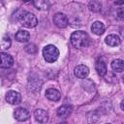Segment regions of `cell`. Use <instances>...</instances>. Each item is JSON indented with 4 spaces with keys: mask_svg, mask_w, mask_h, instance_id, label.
Returning <instances> with one entry per match:
<instances>
[{
    "mask_svg": "<svg viewBox=\"0 0 124 124\" xmlns=\"http://www.w3.org/2000/svg\"><path fill=\"white\" fill-rule=\"evenodd\" d=\"M70 41H71V44L73 45V46H75L76 48H81V47L88 46L89 36L86 32L78 30V31H75L72 33Z\"/></svg>",
    "mask_w": 124,
    "mask_h": 124,
    "instance_id": "6da1fadb",
    "label": "cell"
},
{
    "mask_svg": "<svg viewBox=\"0 0 124 124\" xmlns=\"http://www.w3.org/2000/svg\"><path fill=\"white\" fill-rule=\"evenodd\" d=\"M43 56L48 63L55 62L59 57V50L53 45H47L43 48Z\"/></svg>",
    "mask_w": 124,
    "mask_h": 124,
    "instance_id": "7a4b0ae2",
    "label": "cell"
},
{
    "mask_svg": "<svg viewBox=\"0 0 124 124\" xmlns=\"http://www.w3.org/2000/svg\"><path fill=\"white\" fill-rule=\"evenodd\" d=\"M19 22L24 27L33 28L38 24V19L34 14L29 13V12H25L23 14V16H21V18L19 19Z\"/></svg>",
    "mask_w": 124,
    "mask_h": 124,
    "instance_id": "3957f363",
    "label": "cell"
},
{
    "mask_svg": "<svg viewBox=\"0 0 124 124\" xmlns=\"http://www.w3.org/2000/svg\"><path fill=\"white\" fill-rule=\"evenodd\" d=\"M53 22L59 28H65L69 24L68 17L66 16V15H64L62 13H57L53 16Z\"/></svg>",
    "mask_w": 124,
    "mask_h": 124,
    "instance_id": "277c9868",
    "label": "cell"
},
{
    "mask_svg": "<svg viewBox=\"0 0 124 124\" xmlns=\"http://www.w3.org/2000/svg\"><path fill=\"white\" fill-rule=\"evenodd\" d=\"M14 64V58L6 53V52H0V68L3 69H9Z\"/></svg>",
    "mask_w": 124,
    "mask_h": 124,
    "instance_id": "5b68a950",
    "label": "cell"
},
{
    "mask_svg": "<svg viewBox=\"0 0 124 124\" xmlns=\"http://www.w3.org/2000/svg\"><path fill=\"white\" fill-rule=\"evenodd\" d=\"M6 101L11 105H18L21 101V95L15 90H10L6 94Z\"/></svg>",
    "mask_w": 124,
    "mask_h": 124,
    "instance_id": "8992f818",
    "label": "cell"
},
{
    "mask_svg": "<svg viewBox=\"0 0 124 124\" xmlns=\"http://www.w3.org/2000/svg\"><path fill=\"white\" fill-rule=\"evenodd\" d=\"M14 116L17 121H26L30 118V112L26 108H17L14 112Z\"/></svg>",
    "mask_w": 124,
    "mask_h": 124,
    "instance_id": "52a82bcc",
    "label": "cell"
},
{
    "mask_svg": "<svg viewBox=\"0 0 124 124\" xmlns=\"http://www.w3.org/2000/svg\"><path fill=\"white\" fill-rule=\"evenodd\" d=\"M34 116H35V119L39 122V123H42V124H45L48 121V113L45 110V109H42V108H37L35 111H34Z\"/></svg>",
    "mask_w": 124,
    "mask_h": 124,
    "instance_id": "ba28073f",
    "label": "cell"
},
{
    "mask_svg": "<svg viewBox=\"0 0 124 124\" xmlns=\"http://www.w3.org/2000/svg\"><path fill=\"white\" fill-rule=\"evenodd\" d=\"M74 74L77 78H86L87 76L89 75V68L85 65H78L75 68Z\"/></svg>",
    "mask_w": 124,
    "mask_h": 124,
    "instance_id": "9c48e42d",
    "label": "cell"
},
{
    "mask_svg": "<svg viewBox=\"0 0 124 124\" xmlns=\"http://www.w3.org/2000/svg\"><path fill=\"white\" fill-rule=\"evenodd\" d=\"M105 42L108 46H118L121 43L120 41V38L117 36V35H114V34H110V35H108L105 39Z\"/></svg>",
    "mask_w": 124,
    "mask_h": 124,
    "instance_id": "30bf717a",
    "label": "cell"
},
{
    "mask_svg": "<svg viewBox=\"0 0 124 124\" xmlns=\"http://www.w3.org/2000/svg\"><path fill=\"white\" fill-rule=\"evenodd\" d=\"M72 106L70 105H63L61 107H59V108L57 109V115L62 117V118H66L68 117L71 113H72Z\"/></svg>",
    "mask_w": 124,
    "mask_h": 124,
    "instance_id": "8fae6325",
    "label": "cell"
},
{
    "mask_svg": "<svg viewBox=\"0 0 124 124\" xmlns=\"http://www.w3.org/2000/svg\"><path fill=\"white\" fill-rule=\"evenodd\" d=\"M15 38H16V41L19 42V43H26L29 41L30 39V34L28 31H25V30H18L16 35H15Z\"/></svg>",
    "mask_w": 124,
    "mask_h": 124,
    "instance_id": "7c38bea8",
    "label": "cell"
},
{
    "mask_svg": "<svg viewBox=\"0 0 124 124\" xmlns=\"http://www.w3.org/2000/svg\"><path fill=\"white\" fill-rule=\"evenodd\" d=\"M46 97L50 100V101H54V102H57L60 97H61V94L58 90L54 89V88H48L46 91Z\"/></svg>",
    "mask_w": 124,
    "mask_h": 124,
    "instance_id": "4fadbf2b",
    "label": "cell"
},
{
    "mask_svg": "<svg viewBox=\"0 0 124 124\" xmlns=\"http://www.w3.org/2000/svg\"><path fill=\"white\" fill-rule=\"evenodd\" d=\"M95 68H96L97 74H98L100 77H104V76L107 74V65H106V63H105L102 59L97 60L96 65H95Z\"/></svg>",
    "mask_w": 124,
    "mask_h": 124,
    "instance_id": "5bb4252c",
    "label": "cell"
},
{
    "mask_svg": "<svg viewBox=\"0 0 124 124\" xmlns=\"http://www.w3.org/2000/svg\"><path fill=\"white\" fill-rule=\"evenodd\" d=\"M91 31L96 35H102L105 32V25L101 21H95L93 22L91 26Z\"/></svg>",
    "mask_w": 124,
    "mask_h": 124,
    "instance_id": "9a60e30c",
    "label": "cell"
},
{
    "mask_svg": "<svg viewBox=\"0 0 124 124\" xmlns=\"http://www.w3.org/2000/svg\"><path fill=\"white\" fill-rule=\"evenodd\" d=\"M111 69L114 72L121 73L124 70V62L122 59H115L111 62Z\"/></svg>",
    "mask_w": 124,
    "mask_h": 124,
    "instance_id": "2e32d148",
    "label": "cell"
},
{
    "mask_svg": "<svg viewBox=\"0 0 124 124\" xmlns=\"http://www.w3.org/2000/svg\"><path fill=\"white\" fill-rule=\"evenodd\" d=\"M33 5L38 10H44V11L48 10V8L50 6L49 2L45 1V0H36V1H33Z\"/></svg>",
    "mask_w": 124,
    "mask_h": 124,
    "instance_id": "e0dca14e",
    "label": "cell"
},
{
    "mask_svg": "<svg viewBox=\"0 0 124 124\" xmlns=\"http://www.w3.org/2000/svg\"><path fill=\"white\" fill-rule=\"evenodd\" d=\"M89 10L93 13H98L102 10V3L100 1H97V0H93V1H90L89 2Z\"/></svg>",
    "mask_w": 124,
    "mask_h": 124,
    "instance_id": "ac0fdd59",
    "label": "cell"
},
{
    "mask_svg": "<svg viewBox=\"0 0 124 124\" xmlns=\"http://www.w3.org/2000/svg\"><path fill=\"white\" fill-rule=\"evenodd\" d=\"M25 50H26L28 53L33 54V53H35V52L37 51V47H36V46H35L34 44H30V45H27V46H25Z\"/></svg>",
    "mask_w": 124,
    "mask_h": 124,
    "instance_id": "d6986e66",
    "label": "cell"
},
{
    "mask_svg": "<svg viewBox=\"0 0 124 124\" xmlns=\"http://www.w3.org/2000/svg\"><path fill=\"white\" fill-rule=\"evenodd\" d=\"M3 41H4L5 43L2 45V46H1V47H2L3 49H7V48H9V47H10V45H11V42H10V40H9V37H8V38H7V37H5Z\"/></svg>",
    "mask_w": 124,
    "mask_h": 124,
    "instance_id": "ffe728a7",
    "label": "cell"
},
{
    "mask_svg": "<svg viewBox=\"0 0 124 124\" xmlns=\"http://www.w3.org/2000/svg\"><path fill=\"white\" fill-rule=\"evenodd\" d=\"M118 16H119V18H123V12H122V9H120V11H119V14H118Z\"/></svg>",
    "mask_w": 124,
    "mask_h": 124,
    "instance_id": "44dd1931",
    "label": "cell"
},
{
    "mask_svg": "<svg viewBox=\"0 0 124 124\" xmlns=\"http://www.w3.org/2000/svg\"><path fill=\"white\" fill-rule=\"evenodd\" d=\"M120 107H121V109H123V102H121V104H120Z\"/></svg>",
    "mask_w": 124,
    "mask_h": 124,
    "instance_id": "7402d4cb",
    "label": "cell"
},
{
    "mask_svg": "<svg viewBox=\"0 0 124 124\" xmlns=\"http://www.w3.org/2000/svg\"><path fill=\"white\" fill-rule=\"evenodd\" d=\"M107 124H110V123H107Z\"/></svg>",
    "mask_w": 124,
    "mask_h": 124,
    "instance_id": "603a6c76",
    "label": "cell"
}]
</instances>
